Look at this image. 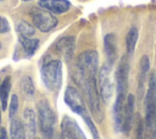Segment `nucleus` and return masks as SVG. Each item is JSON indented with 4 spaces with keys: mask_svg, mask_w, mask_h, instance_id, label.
<instances>
[{
    "mask_svg": "<svg viewBox=\"0 0 156 139\" xmlns=\"http://www.w3.org/2000/svg\"><path fill=\"white\" fill-rule=\"evenodd\" d=\"M128 76H129V55L124 54L118 62L117 71L115 74L117 96H116V101H115V106H113V119H115V127L117 130H121L123 109H124V104H126V100L128 96L127 95Z\"/></svg>",
    "mask_w": 156,
    "mask_h": 139,
    "instance_id": "nucleus-1",
    "label": "nucleus"
},
{
    "mask_svg": "<svg viewBox=\"0 0 156 139\" xmlns=\"http://www.w3.org/2000/svg\"><path fill=\"white\" fill-rule=\"evenodd\" d=\"M145 129L150 139L156 135V71L149 76L147 89L145 93Z\"/></svg>",
    "mask_w": 156,
    "mask_h": 139,
    "instance_id": "nucleus-2",
    "label": "nucleus"
},
{
    "mask_svg": "<svg viewBox=\"0 0 156 139\" xmlns=\"http://www.w3.org/2000/svg\"><path fill=\"white\" fill-rule=\"evenodd\" d=\"M98 65H99V55L95 50H85L82 54H79L76 66V73L73 72V77L76 82L82 85L84 78L96 77Z\"/></svg>",
    "mask_w": 156,
    "mask_h": 139,
    "instance_id": "nucleus-3",
    "label": "nucleus"
},
{
    "mask_svg": "<svg viewBox=\"0 0 156 139\" xmlns=\"http://www.w3.org/2000/svg\"><path fill=\"white\" fill-rule=\"evenodd\" d=\"M82 87L84 88V91H85L90 113L98 122H101L104 118V110H102V104H101V96H100V93L98 89L96 77L84 78Z\"/></svg>",
    "mask_w": 156,
    "mask_h": 139,
    "instance_id": "nucleus-4",
    "label": "nucleus"
},
{
    "mask_svg": "<svg viewBox=\"0 0 156 139\" xmlns=\"http://www.w3.org/2000/svg\"><path fill=\"white\" fill-rule=\"evenodd\" d=\"M41 79L44 85L51 90L56 91L61 87L62 82V63L60 60H51L41 66Z\"/></svg>",
    "mask_w": 156,
    "mask_h": 139,
    "instance_id": "nucleus-5",
    "label": "nucleus"
},
{
    "mask_svg": "<svg viewBox=\"0 0 156 139\" xmlns=\"http://www.w3.org/2000/svg\"><path fill=\"white\" fill-rule=\"evenodd\" d=\"M38 109V118H39V128L45 139H51L54 134V124H55V113L50 106V104L43 99L37 104Z\"/></svg>",
    "mask_w": 156,
    "mask_h": 139,
    "instance_id": "nucleus-6",
    "label": "nucleus"
},
{
    "mask_svg": "<svg viewBox=\"0 0 156 139\" xmlns=\"http://www.w3.org/2000/svg\"><path fill=\"white\" fill-rule=\"evenodd\" d=\"M111 70H112V65H110L108 62H105L99 71V93H100L101 100L105 102H108L111 100L112 93H113Z\"/></svg>",
    "mask_w": 156,
    "mask_h": 139,
    "instance_id": "nucleus-7",
    "label": "nucleus"
},
{
    "mask_svg": "<svg viewBox=\"0 0 156 139\" xmlns=\"http://www.w3.org/2000/svg\"><path fill=\"white\" fill-rule=\"evenodd\" d=\"M30 17H32L33 24L40 32H49V30L54 29L57 24L56 17L51 12H49L44 9L43 10L41 9H32Z\"/></svg>",
    "mask_w": 156,
    "mask_h": 139,
    "instance_id": "nucleus-8",
    "label": "nucleus"
},
{
    "mask_svg": "<svg viewBox=\"0 0 156 139\" xmlns=\"http://www.w3.org/2000/svg\"><path fill=\"white\" fill-rule=\"evenodd\" d=\"M65 102L68 105V107L73 112L82 116L87 113V109H85V104L82 98V94L74 87H67L65 91Z\"/></svg>",
    "mask_w": 156,
    "mask_h": 139,
    "instance_id": "nucleus-9",
    "label": "nucleus"
},
{
    "mask_svg": "<svg viewBox=\"0 0 156 139\" xmlns=\"http://www.w3.org/2000/svg\"><path fill=\"white\" fill-rule=\"evenodd\" d=\"M134 106H135V100L134 95L129 94L127 96L124 109H123V116H122V124H121V132H123L126 135L130 133V129L133 127L134 122Z\"/></svg>",
    "mask_w": 156,
    "mask_h": 139,
    "instance_id": "nucleus-10",
    "label": "nucleus"
},
{
    "mask_svg": "<svg viewBox=\"0 0 156 139\" xmlns=\"http://www.w3.org/2000/svg\"><path fill=\"white\" fill-rule=\"evenodd\" d=\"M61 130H62L61 134L63 135L65 139H87L84 133L77 124V122L68 116L63 117L61 122Z\"/></svg>",
    "mask_w": 156,
    "mask_h": 139,
    "instance_id": "nucleus-11",
    "label": "nucleus"
},
{
    "mask_svg": "<svg viewBox=\"0 0 156 139\" xmlns=\"http://www.w3.org/2000/svg\"><path fill=\"white\" fill-rule=\"evenodd\" d=\"M150 76V60L147 55L141 56L139 62V73H138V95L139 99L144 98L145 88H146V79Z\"/></svg>",
    "mask_w": 156,
    "mask_h": 139,
    "instance_id": "nucleus-12",
    "label": "nucleus"
},
{
    "mask_svg": "<svg viewBox=\"0 0 156 139\" xmlns=\"http://www.w3.org/2000/svg\"><path fill=\"white\" fill-rule=\"evenodd\" d=\"M74 48H76V39H74V37H71V35L62 37L61 39L57 40V43L55 45L56 52L58 55H61L65 59V61H67V62L72 60L73 54H74Z\"/></svg>",
    "mask_w": 156,
    "mask_h": 139,
    "instance_id": "nucleus-13",
    "label": "nucleus"
},
{
    "mask_svg": "<svg viewBox=\"0 0 156 139\" xmlns=\"http://www.w3.org/2000/svg\"><path fill=\"white\" fill-rule=\"evenodd\" d=\"M39 7L52 13H63L68 11L71 4L68 0H39Z\"/></svg>",
    "mask_w": 156,
    "mask_h": 139,
    "instance_id": "nucleus-14",
    "label": "nucleus"
},
{
    "mask_svg": "<svg viewBox=\"0 0 156 139\" xmlns=\"http://www.w3.org/2000/svg\"><path fill=\"white\" fill-rule=\"evenodd\" d=\"M104 49L107 57V62L110 65H113L117 59V43H116V35L113 33H108L105 35Z\"/></svg>",
    "mask_w": 156,
    "mask_h": 139,
    "instance_id": "nucleus-15",
    "label": "nucleus"
},
{
    "mask_svg": "<svg viewBox=\"0 0 156 139\" xmlns=\"http://www.w3.org/2000/svg\"><path fill=\"white\" fill-rule=\"evenodd\" d=\"M23 118H24V130L29 137H34L37 132V121H35V113L32 109H26L23 112Z\"/></svg>",
    "mask_w": 156,
    "mask_h": 139,
    "instance_id": "nucleus-16",
    "label": "nucleus"
},
{
    "mask_svg": "<svg viewBox=\"0 0 156 139\" xmlns=\"http://www.w3.org/2000/svg\"><path fill=\"white\" fill-rule=\"evenodd\" d=\"M10 135L11 139H26V130H24V126L23 123L16 118L12 117L11 118V123H10Z\"/></svg>",
    "mask_w": 156,
    "mask_h": 139,
    "instance_id": "nucleus-17",
    "label": "nucleus"
},
{
    "mask_svg": "<svg viewBox=\"0 0 156 139\" xmlns=\"http://www.w3.org/2000/svg\"><path fill=\"white\" fill-rule=\"evenodd\" d=\"M138 37H139L138 28L135 26L130 27L127 35H126V49H127L128 55H132L134 52V49H135V45H136V41H138Z\"/></svg>",
    "mask_w": 156,
    "mask_h": 139,
    "instance_id": "nucleus-18",
    "label": "nucleus"
},
{
    "mask_svg": "<svg viewBox=\"0 0 156 139\" xmlns=\"http://www.w3.org/2000/svg\"><path fill=\"white\" fill-rule=\"evenodd\" d=\"M20 43L26 52V56H32L35 50L39 46V40L38 39H32V38H24V37H20Z\"/></svg>",
    "mask_w": 156,
    "mask_h": 139,
    "instance_id": "nucleus-19",
    "label": "nucleus"
},
{
    "mask_svg": "<svg viewBox=\"0 0 156 139\" xmlns=\"http://www.w3.org/2000/svg\"><path fill=\"white\" fill-rule=\"evenodd\" d=\"M11 89V78L6 77L2 83L0 84V101H1V109L6 110L7 107V98H9V93Z\"/></svg>",
    "mask_w": 156,
    "mask_h": 139,
    "instance_id": "nucleus-20",
    "label": "nucleus"
},
{
    "mask_svg": "<svg viewBox=\"0 0 156 139\" xmlns=\"http://www.w3.org/2000/svg\"><path fill=\"white\" fill-rule=\"evenodd\" d=\"M134 139H150L147 133H146V129H145L144 119L140 117V115H136V118H135V135H134Z\"/></svg>",
    "mask_w": 156,
    "mask_h": 139,
    "instance_id": "nucleus-21",
    "label": "nucleus"
},
{
    "mask_svg": "<svg viewBox=\"0 0 156 139\" xmlns=\"http://www.w3.org/2000/svg\"><path fill=\"white\" fill-rule=\"evenodd\" d=\"M17 32L20 34V37H24V38H32L34 35V27L32 24H29L26 21H20L17 23Z\"/></svg>",
    "mask_w": 156,
    "mask_h": 139,
    "instance_id": "nucleus-22",
    "label": "nucleus"
},
{
    "mask_svg": "<svg viewBox=\"0 0 156 139\" xmlns=\"http://www.w3.org/2000/svg\"><path fill=\"white\" fill-rule=\"evenodd\" d=\"M21 87H22V90L26 95H33L34 94V83H33L30 77L24 76L21 80Z\"/></svg>",
    "mask_w": 156,
    "mask_h": 139,
    "instance_id": "nucleus-23",
    "label": "nucleus"
},
{
    "mask_svg": "<svg viewBox=\"0 0 156 139\" xmlns=\"http://www.w3.org/2000/svg\"><path fill=\"white\" fill-rule=\"evenodd\" d=\"M83 118H84V121H85V123H87V126L89 127V129H90V133H91V135H93V138L94 139H100V135H99V132H98V129H96V127H95V124L93 123V121H91V118L87 115V113H84L83 115Z\"/></svg>",
    "mask_w": 156,
    "mask_h": 139,
    "instance_id": "nucleus-24",
    "label": "nucleus"
},
{
    "mask_svg": "<svg viewBox=\"0 0 156 139\" xmlns=\"http://www.w3.org/2000/svg\"><path fill=\"white\" fill-rule=\"evenodd\" d=\"M17 110H18V99H17V95H12L11 100H10V107H9V116H10V118L15 117Z\"/></svg>",
    "mask_w": 156,
    "mask_h": 139,
    "instance_id": "nucleus-25",
    "label": "nucleus"
},
{
    "mask_svg": "<svg viewBox=\"0 0 156 139\" xmlns=\"http://www.w3.org/2000/svg\"><path fill=\"white\" fill-rule=\"evenodd\" d=\"M9 30H10L9 22L6 21V18H4V17L0 16V34H2V33H7Z\"/></svg>",
    "mask_w": 156,
    "mask_h": 139,
    "instance_id": "nucleus-26",
    "label": "nucleus"
},
{
    "mask_svg": "<svg viewBox=\"0 0 156 139\" xmlns=\"http://www.w3.org/2000/svg\"><path fill=\"white\" fill-rule=\"evenodd\" d=\"M0 139H9L7 132H6L5 128H0Z\"/></svg>",
    "mask_w": 156,
    "mask_h": 139,
    "instance_id": "nucleus-27",
    "label": "nucleus"
},
{
    "mask_svg": "<svg viewBox=\"0 0 156 139\" xmlns=\"http://www.w3.org/2000/svg\"><path fill=\"white\" fill-rule=\"evenodd\" d=\"M51 139H65V138H63L62 134H52Z\"/></svg>",
    "mask_w": 156,
    "mask_h": 139,
    "instance_id": "nucleus-28",
    "label": "nucleus"
},
{
    "mask_svg": "<svg viewBox=\"0 0 156 139\" xmlns=\"http://www.w3.org/2000/svg\"><path fill=\"white\" fill-rule=\"evenodd\" d=\"M0 122H1V112H0Z\"/></svg>",
    "mask_w": 156,
    "mask_h": 139,
    "instance_id": "nucleus-29",
    "label": "nucleus"
},
{
    "mask_svg": "<svg viewBox=\"0 0 156 139\" xmlns=\"http://www.w3.org/2000/svg\"><path fill=\"white\" fill-rule=\"evenodd\" d=\"M22 1H32V0H22Z\"/></svg>",
    "mask_w": 156,
    "mask_h": 139,
    "instance_id": "nucleus-30",
    "label": "nucleus"
},
{
    "mask_svg": "<svg viewBox=\"0 0 156 139\" xmlns=\"http://www.w3.org/2000/svg\"><path fill=\"white\" fill-rule=\"evenodd\" d=\"M33 139H38V138H33Z\"/></svg>",
    "mask_w": 156,
    "mask_h": 139,
    "instance_id": "nucleus-31",
    "label": "nucleus"
},
{
    "mask_svg": "<svg viewBox=\"0 0 156 139\" xmlns=\"http://www.w3.org/2000/svg\"><path fill=\"white\" fill-rule=\"evenodd\" d=\"M0 49H1V44H0Z\"/></svg>",
    "mask_w": 156,
    "mask_h": 139,
    "instance_id": "nucleus-32",
    "label": "nucleus"
},
{
    "mask_svg": "<svg viewBox=\"0 0 156 139\" xmlns=\"http://www.w3.org/2000/svg\"><path fill=\"white\" fill-rule=\"evenodd\" d=\"M0 1H4V0H0Z\"/></svg>",
    "mask_w": 156,
    "mask_h": 139,
    "instance_id": "nucleus-33",
    "label": "nucleus"
},
{
    "mask_svg": "<svg viewBox=\"0 0 156 139\" xmlns=\"http://www.w3.org/2000/svg\"><path fill=\"white\" fill-rule=\"evenodd\" d=\"M155 139H156V135H155Z\"/></svg>",
    "mask_w": 156,
    "mask_h": 139,
    "instance_id": "nucleus-34",
    "label": "nucleus"
}]
</instances>
